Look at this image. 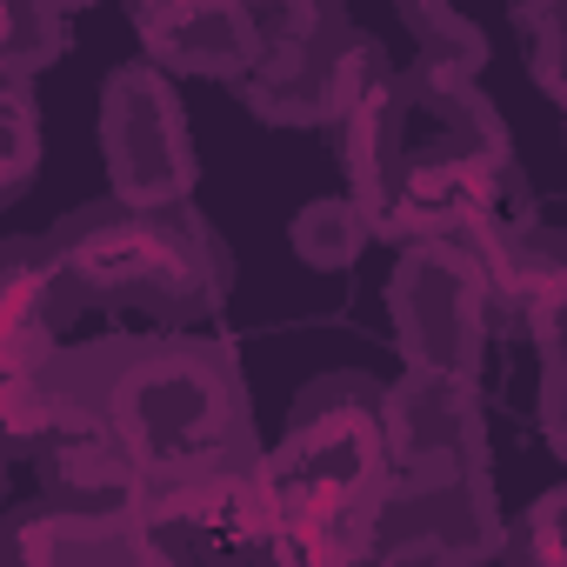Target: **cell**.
Returning <instances> with one entry per match:
<instances>
[{
    "label": "cell",
    "instance_id": "cell-7",
    "mask_svg": "<svg viewBox=\"0 0 567 567\" xmlns=\"http://www.w3.org/2000/svg\"><path fill=\"white\" fill-rule=\"evenodd\" d=\"M381 547H434L461 567L507 547L487 461H434V467H394V487L374 520Z\"/></svg>",
    "mask_w": 567,
    "mask_h": 567
},
{
    "label": "cell",
    "instance_id": "cell-2",
    "mask_svg": "<svg viewBox=\"0 0 567 567\" xmlns=\"http://www.w3.org/2000/svg\"><path fill=\"white\" fill-rule=\"evenodd\" d=\"M41 254L61 280L68 308H134L147 321H207L227 301V247L194 207L134 214L114 194L94 207H74L54 234H41Z\"/></svg>",
    "mask_w": 567,
    "mask_h": 567
},
{
    "label": "cell",
    "instance_id": "cell-18",
    "mask_svg": "<svg viewBox=\"0 0 567 567\" xmlns=\"http://www.w3.org/2000/svg\"><path fill=\"white\" fill-rule=\"evenodd\" d=\"M514 34H520V48H527L534 87H540L554 107H567V8H520V14H514Z\"/></svg>",
    "mask_w": 567,
    "mask_h": 567
},
{
    "label": "cell",
    "instance_id": "cell-9",
    "mask_svg": "<svg viewBox=\"0 0 567 567\" xmlns=\"http://www.w3.org/2000/svg\"><path fill=\"white\" fill-rule=\"evenodd\" d=\"M388 441H394V467L487 461V408H481V381L401 374V381L388 388Z\"/></svg>",
    "mask_w": 567,
    "mask_h": 567
},
{
    "label": "cell",
    "instance_id": "cell-11",
    "mask_svg": "<svg viewBox=\"0 0 567 567\" xmlns=\"http://www.w3.org/2000/svg\"><path fill=\"white\" fill-rule=\"evenodd\" d=\"M8 567H154V560H147L141 520L68 514L41 501L8 520Z\"/></svg>",
    "mask_w": 567,
    "mask_h": 567
},
{
    "label": "cell",
    "instance_id": "cell-8",
    "mask_svg": "<svg viewBox=\"0 0 567 567\" xmlns=\"http://www.w3.org/2000/svg\"><path fill=\"white\" fill-rule=\"evenodd\" d=\"M134 34L147 68L161 74H200V81H247L260 61V8L234 0H161L134 8Z\"/></svg>",
    "mask_w": 567,
    "mask_h": 567
},
{
    "label": "cell",
    "instance_id": "cell-3",
    "mask_svg": "<svg viewBox=\"0 0 567 567\" xmlns=\"http://www.w3.org/2000/svg\"><path fill=\"white\" fill-rule=\"evenodd\" d=\"M107 427L154 481L260 461L234 361L200 334H134L107 381Z\"/></svg>",
    "mask_w": 567,
    "mask_h": 567
},
{
    "label": "cell",
    "instance_id": "cell-12",
    "mask_svg": "<svg viewBox=\"0 0 567 567\" xmlns=\"http://www.w3.org/2000/svg\"><path fill=\"white\" fill-rule=\"evenodd\" d=\"M288 240L315 274H348L368 254V240H381V234H374V220H368V207L354 194H328V200H308L295 214Z\"/></svg>",
    "mask_w": 567,
    "mask_h": 567
},
{
    "label": "cell",
    "instance_id": "cell-4",
    "mask_svg": "<svg viewBox=\"0 0 567 567\" xmlns=\"http://www.w3.org/2000/svg\"><path fill=\"white\" fill-rule=\"evenodd\" d=\"M374 68L381 48L341 8H260V61L240 101L267 127H341Z\"/></svg>",
    "mask_w": 567,
    "mask_h": 567
},
{
    "label": "cell",
    "instance_id": "cell-6",
    "mask_svg": "<svg viewBox=\"0 0 567 567\" xmlns=\"http://www.w3.org/2000/svg\"><path fill=\"white\" fill-rule=\"evenodd\" d=\"M101 154H107V187L121 207L134 214L187 207L200 167H194L187 114L161 68L134 61L101 81Z\"/></svg>",
    "mask_w": 567,
    "mask_h": 567
},
{
    "label": "cell",
    "instance_id": "cell-5",
    "mask_svg": "<svg viewBox=\"0 0 567 567\" xmlns=\"http://www.w3.org/2000/svg\"><path fill=\"white\" fill-rule=\"evenodd\" d=\"M394 334H401V361L408 374H434V381H474L481 354L494 341V288H487V254L481 240H421L401 247L394 267Z\"/></svg>",
    "mask_w": 567,
    "mask_h": 567
},
{
    "label": "cell",
    "instance_id": "cell-13",
    "mask_svg": "<svg viewBox=\"0 0 567 567\" xmlns=\"http://www.w3.org/2000/svg\"><path fill=\"white\" fill-rule=\"evenodd\" d=\"M401 21H408V34L421 41V61H414L408 74L441 81V87H474V81H481L487 48H481V28H474L467 14H454V8H401Z\"/></svg>",
    "mask_w": 567,
    "mask_h": 567
},
{
    "label": "cell",
    "instance_id": "cell-16",
    "mask_svg": "<svg viewBox=\"0 0 567 567\" xmlns=\"http://www.w3.org/2000/svg\"><path fill=\"white\" fill-rule=\"evenodd\" d=\"M534 348H540V427H547V447L567 461V288L534 321Z\"/></svg>",
    "mask_w": 567,
    "mask_h": 567
},
{
    "label": "cell",
    "instance_id": "cell-1",
    "mask_svg": "<svg viewBox=\"0 0 567 567\" xmlns=\"http://www.w3.org/2000/svg\"><path fill=\"white\" fill-rule=\"evenodd\" d=\"M267 487L280 507L288 567H361L394 487L388 388H374L368 374H321L315 388H301L288 434L267 454Z\"/></svg>",
    "mask_w": 567,
    "mask_h": 567
},
{
    "label": "cell",
    "instance_id": "cell-17",
    "mask_svg": "<svg viewBox=\"0 0 567 567\" xmlns=\"http://www.w3.org/2000/svg\"><path fill=\"white\" fill-rule=\"evenodd\" d=\"M501 567H567V487L540 494L501 547Z\"/></svg>",
    "mask_w": 567,
    "mask_h": 567
},
{
    "label": "cell",
    "instance_id": "cell-10",
    "mask_svg": "<svg viewBox=\"0 0 567 567\" xmlns=\"http://www.w3.org/2000/svg\"><path fill=\"white\" fill-rule=\"evenodd\" d=\"M34 467H41L48 501L68 507V514H121V520H134L141 501H147V474H141V461L121 447V434L107 421H68L61 434H48Z\"/></svg>",
    "mask_w": 567,
    "mask_h": 567
},
{
    "label": "cell",
    "instance_id": "cell-15",
    "mask_svg": "<svg viewBox=\"0 0 567 567\" xmlns=\"http://www.w3.org/2000/svg\"><path fill=\"white\" fill-rule=\"evenodd\" d=\"M41 161V114L28 81H0V200H21Z\"/></svg>",
    "mask_w": 567,
    "mask_h": 567
},
{
    "label": "cell",
    "instance_id": "cell-14",
    "mask_svg": "<svg viewBox=\"0 0 567 567\" xmlns=\"http://www.w3.org/2000/svg\"><path fill=\"white\" fill-rule=\"evenodd\" d=\"M61 48H68V21L54 8L14 0V8L0 14V81H34V68L61 61Z\"/></svg>",
    "mask_w": 567,
    "mask_h": 567
},
{
    "label": "cell",
    "instance_id": "cell-19",
    "mask_svg": "<svg viewBox=\"0 0 567 567\" xmlns=\"http://www.w3.org/2000/svg\"><path fill=\"white\" fill-rule=\"evenodd\" d=\"M361 567H461V560H447V554H434V547H381V540H374V554H368Z\"/></svg>",
    "mask_w": 567,
    "mask_h": 567
}]
</instances>
